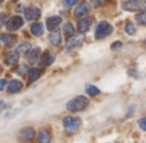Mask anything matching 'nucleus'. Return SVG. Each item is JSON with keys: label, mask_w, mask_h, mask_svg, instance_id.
<instances>
[{"label": "nucleus", "mask_w": 146, "mask_h": 143, "mask_svg": "<svg viewBox=\"0 0 146 143\" xmlns=\"http://www.w3.org/2000/svg\"><path fill=\"white\" fill-rule=\"evenodd\" d=\"M88 98L85 97V96H77L73 100H71L68 103H67V109L72 113H78V111L85 110L88 106Z\"/></svg>", "instance_id": "f257e3e1"}, {"label": "nucleus", "mask_w": 146, "mask_h": 143, "mask_svg": "<svg viewBox=\"0 0 146 143\" xmlns=\"http://www.w3.org/2000/svg\"><path fill=\"white\" fill-rule=\"evenodd\" d=\"M63 125L64 129L69 133H74L78 130V128L81 127V119L74 118V116H66L63 119Z\"/></svg>", "instance_id": "f03ea898"}, {"label": "nucleus", "mask_w": 146, "mask_h": 143, "mask_svg": "<svg viewBox=\"0 0 146 143\" xmlns=\"http://www.w3.org/2000/svg\"><path fill=\"white\" fill-rule=\"evenodd\" d=\"M111 32H113V27L108 22H100L96 27L95 37L98 40H101V38H105L106 36H109Z\"/></svg>", "instance_id": "7ed1b4c3"}, {"label": "nucleus", "mask_w": 146, "mask_h": 143, "mask_svg": "<svg viewBox=\"0 0 146 143\" xmlns=\"http://www.w3.org/2000/svg\"><path fill=\"white\" fill-rule=\"evenodd\" d=\"M144 5V0H127V1L122 3V9L128 10V12H135V10L141 9Z\"/></svg>", "instance_id": "20e7f679"}, {"label": "nucleus", "mask_w": 146, "mask_h": 143, "mask_svg": "<svg viewBox=\"0 0 146 143\" xmlns=\"http://www.w3.org/2000/svg\"><path fill=\"white\" fill-rule=\"evenodd\" d=\"M23 23H25L23 18H21L19 15H14V17H12L7 22V27H8V30L9 31H17V30H19V28L22 27Z\"/></svg>", "instance_id": "39448f33"}, {"label": "nucleus", "mask_w": 146, "mask_h": 143, "mask_svg": "<svg viewBox=\"0 0 146 143\" xmlns=\"http://www.w3.org/2000/svg\"><path fill=\"white\" fill-rule=\"evenodd\" d=\"M54 59H55V56H54L53 53H50V51H45V53L38 58V65L42 67V68L44 67H49L50 64H53Z\"/></svg>", "instance_id": "423d86ee"}, {"label": "nucleus", "mask_w": 146, "mask_h": 143, "mask_svg": "<svg viewBox=\"0 0 146 143\" xmlns=\"http://www.w3.org/2000/svg\"><path fill=\"white\" fill-rule=\"evenodd\" d=\"M25 15H26V19H28V20L38 19L41 15V10L37 7H28L25 10Z\"/></svg>", "instance_id": "0eeeda50"}, {"label": "nucleus", "mask_w": 146, "mask_h": 143, "mask_svg": "<svg viewBox=\"0 0 146 143\" xmlns=\"http://www.w3.org/2000/svg\"><path fill=\"white\" fill-rule=\"evenodd\" d=\"M90 9H91L90 4H88V3H86V1H83V3H81L77 8H76L74 12H73V14H74V17L80 18V17H83V15L87 14V13L90 12Z\"/></svg>", "instance_id": "6e6552de"}, {"label": "nucleus", "mask_w": 146, "mask_h": 143, "mask_svg": "<svg viewBox=\"0 0 146 143\" xmlns=\"http://www.w3.org/2000/svg\"><path fill=\"white\" fill-rule=\"evenodd\" d=\"M82 40H83V36L82 35H78V36L73 35L72 37L68 38V42H67V49H68V50H72V49L80 47V46L82 45Z\"/></svg>", "instance_id": "1a4fd4ad"}, {"label": "nucleus", "mask_w": 146, "mask_h": 143, "mask_svg": "<svg viewBox=\"0 0 146 143\" xmlns=\"http://www.w3.org/2000/svg\"><path fill=\"white\" fill-rule=\"evenodd\" d=\"M91 24H92V19H91L90 17H86V18H82V19L78 20L77 27H78V30H80L81 33H85L90 30Z\"/></svg>", "instance_id": "9d476101"}, {"label": "nucleus", "mask_w": 146, "mask_h": 143, "mask_svg": "<svg viewBox=\"0 0 146 143\" xmlns=\"http://www.w3.org/2000/svg\"><path fill=\"white\" fill-rule=\"evenodd\" d=\"M60 23H62L60 17H50V18H48V20H46V26H48L49 31H51V32L55 31Z\"/></svg>", "instance_id": "9b49d317"}, {"label": "nucleus", "mask_w": 146, "mask_h": 143, "mask_svg": "<svg viewBox=\"0 0 146 143\" xmlns=\"http://www.w3.org/2000/svg\"><path fill=\"white\" fill-rule=\"evenodd\" d=\"M38 54H40V50H38V49H32V50H30V49H28L27 54H26V58H27L28 63H30V64H35L36 61L38 60Z\"/></svg>", "instance_id": "f8f14e48"}, {"label": "nucleus", "mask_w": 146, "mask_h": 143, "mask_svg": "<svg viewBox=\"0 0 146 143\" xmlns=\"http://www.w3.org/2000/svg\"><path fill=\"white\" fill-rule=\"evenodd\" d=\"M21 90H22V83L15 79L12 80V82L8 84V88H7L8 93H17V92H19Z\"/></svg>", "instance_id": "ddd939ff"}, {"label": "nucleus", "mask_w": 146, "mask_h": 143, "mask_svg": "<svg viewBox=\"0 0 146 143\" xmlns=\"http://www.w3.org/2000/svg\"><path fill=\"white\" fill-rule=\"evenodd\" d=\"M19 137H21V139H22V141H25V142H28V141H31V139H32L33 137H35V130H33L32 128L23 129V130L21 132Z\"/></svg>", "instance_id": "4468645a"}, {"label": "nucleus", "mask_w": 146, "mask_h": 143, "mask_svg": "<svg viewBox=\"0 0 146 143\" xmlns=\"http://www.w3.org/2000/svg\"><path fill=\"white\" fill-rule=\"evenodd\" d=\"M31 33L35 36H41L44 33V26L38 22L33 23V24L31 26Z\"/></svg>", "instance_id": "2eb2a0df"}, {"label": "nucleus", "mask_w": 146, "mask_h": 143, "mask_svg": "<svg viewBox=\"0 0 146 143\" xmlns=\"http://www.w3.org/2000/svg\"><path fill=\"white\" fill-rule=\"evenodd\" d=\"M50 42L53 43L54 46H59L62 43V35L60 32H56V31H53V33L50 35Z\"/></svg>", "instance_id": "dca6fc26"}, {"label": "nucleus", "mask_w": 146, "mask_h": 143, "mask_svg": "<svg viewBox=\"0 0 146 143\" xmlns=\"http://www.w3.org/2000/svg\"><path fill=\"white\" fill-rule=\"evenodd\" d=\"M0 40H1L5 45H12L15 41V36L9 35V33H1V35H0Z\"/></svg>", "instance_id": "f3484780"}, {"label": "nucleus", "mask_w": 146, "mask_h": 143, "mask_svg": "<svg viewBox=\"0 0 146 143\" xmlns=\"http://www.w3.org/2000/svg\"><path fill=\"white\" fill-rule=\"evenodd\" d=\"M28 75H30V82H36V80L40 78L41 71H40V69L32 68V69H30V71H28Z\"/></svg>", "instance_id": "a211bd4d"}, {"label": "nucleus", "mask_w": 146, "mask_h": 143, "mask_svg": "<svg viewBox=\"0 0 146 143\" xmlns=\"http://www.w3.org/2000/svg\"><path fill=\"white\" fill-rule=\"evenodd\" d=\"M50 139H51V136L48 130H41L40 132V134H38V142L48 143V142H50Z\"/></svg>", "instance_id": "6ab92c4d"}, {"label": "nucleus", "mask_w": 146, "mask_h": 143, "mask_svg": "<svg viewBox=\"0 0 146 143\" xmlns=\"http://www.w3.org/2000/svg\"><path fill=\"white\" fill-rule=\"evenodd\" d=\"M5 61H7L8 65H14V64H17L18 61V54H10V55H8L7 58H5Z\"/></svg>", "instance_id": "aec40b11"}, {"label": "nucleus", "mask_w": 146, "mask_h": 143, "mask_svg": "<svg viewBox=\"0 0 146 143\" xmlns=\"http://www.w3.org/2000/svg\"><path fill=\"white\" fill-rule=\"evenodd\" d=\"M63 30H64V35H66L68 38L74 35V28H73V26L71 24V23H67V24L64 26Z\"/></svg>", "instance_id": "412c9836"}, {"label": "nucleus", "mask_w": 146, "mask_h": 143, "mask_svg": "<svg viewBox=\"0 0 146 143\" xmlns=\"http://www.w3.org/2000/svg\"><path fill=\"white\" fill-rule=\"evenodd\" d=\"M124 31H126L127 35H135V33H136V26L131 22H127L126 27H124Z\"/></svg>", "instance_id": "4be33fe9"}, {"label": "nucleus", "mask_w": 146, "mask_h": 143, "mask_svg": "<svg viewBox=\"0 0 146 143\" xmlns=\"http://www.w3.org/2000/svg\"><path fill=\"white\" fill-rule=\"evenodd\" d=\"M136 19H137V22H139L141 26H146V10L139 13V14L136 15Z\"/></svg>", "instance_id": "5701e85b"}, {"label": "nucleus", "mask_w": 146, "mask_h": 143, "mask_svg": "<svg viewBox=\"0 0 146 143\" xmlns=\"http://www.w3.org/2000/svg\"><path fill=\"white\" fill-rule=\"evenodd\" d=\"M86 91H87V93L91 96H98L99 93H100L99 88L95 87V86H87V87H86Z\"/></svg>", "instance_id": "b1692460"}, {"label": "nucleus", "mask_w": 146, "mask_h": 143, "mask_svg": "<svg viewBox=\"0 0 146 143\" xmlns=\"http://www.w3.org/2000/svg\"><path fill=\"white\" fill-rule=\"evenodd\" d=\"M26 49H30V45H28V43H23V45L18 46V49H17V54H18V55L23 54V53L26 51Z\"/></svg>", "instance_id": "393cba45"}, {"label": "nucleus", "mask_w": 146, "mask_h": 143, "mask_svg": "<svg viewBox=\"0 0 146 143\" xmlns=\"http://www.w3.org/2000/svg\"><path fill=\"white\" fill-rule=\"evenodd\" d=\"M139 125H140V128H141L142 130L146 132V118L140 119V120H139Z\"/></svg>", "instance_id": "a878e982"}, {"label": "nucleus", "mask_w": 146, "mask_h": 143, "mask_svg": "<svg viewBox=\"0 0 146 143\" xmlns=\"http://www.w3.org/2000/svg\"><path fill=\"white\" fill-rule=\"evenodd\" d=\"M78 0H63V4L64 5H68V7H72V5L77 4Z\"/></svg>", "instance_id": "bb28decb"}, {"label": "nucleus", "mask_w": 146, "mask_h": 143, "mask_svg": "<svg viewBox=\"0 0 146 143\" xmlns=\"http://www.w3.org/2000/svg\"><path fill=\"white\" fill-rule=\"evenodd\" d=\"M122 46L121 42H114L113 45H111V50H117V49H119Z\"/></svg>", "instance_id": "cd10ccee"}, {"label": "nucleus", "mask_w": 146, "mask_h": 143, "mask_svg": "<svg viewBox=\"0 0 146 143\" xmlns=\"http://www.w3.org/2000/svg\"><path fill=\"white\" fill-rule=\"evenodd\" d=\"M5 19H7V15H5V14H0V26L5 22Z\"/></svg>", "instance_id": "c85d7f7f"}, {"label": "nucleus", "mask_w": 146, "mask_h": 143, "mask_svg": "<svg viewBox=\"0 0 146 143\" xmlns=\"http://www.w3.org/2000/svg\"><path fill=\"white\" fill-rule=\"evenodd\" d=\"M5 83H7V80H5V79H0V91H3V88H4Z\"/></svg>", "instance_id": "c756f323"}, {"label": "nucleus", "mask_w": 146, "mask_h": 143, "mask_svg": "<svg viewBox=\"0 0 146 143\" xmlns=\"http://www.w3.org/2000/svg\"><path fill=\"white\" fill-rule=\"evenodd\" d=\"M25 69H26V67H25V65H22V67H21V71L18 69L17 73H18V74H23V73H25Z\"/></svg>", "instance_id": "7c9ffc66"}, {"label": "nucleus", "mask_w": 146, "mask_h": 143, "mask_svg": "<svg viewBox=\"0 0 146 143\" xmlns=\"http://www.w3.org/2000/svg\"><path fill=\"white\" fill-rule=\"evenodd\" d=\"M96 1H98V5H103L106 0H96Z\"/></svg>", "instance_id": "2f4dec72"}, {"label": "nucleus", "mask_w": 146, "mask_h": 143, "mask_svg": "<svg viewBox=\"0 0 146 143\" xmlns=\"http://www.w3.org/2000/svg\"><path fill=\"white\" fill-rule=\"evenodd\" d=\"M1 72H3V67L0 65V73H1Z\"/></svg>", "instance_id": "473e14b6"}, {"label": "nucleus", "mask_w": 146, "mask_h": 143, "mask_svg": "<svg viewBox=\"0 0 146 143\" xmlns=\"http://www.w3.org/2000/svg\"><path fill=\"white\" fill-rule=\"evenodd\" d=\"M1 1H4V0H0V3H1Z\"/></svg>", "instance_id": "72a5a7b5"}, {"label": "nucleus", "mask_w": 146, "mask_h": 143, "mask_svg": "<svg viewBox=\"0 0 146 143\" xmlns=\"http://www.w3.org/2000/svg\"><path fill=\"white\" fill-rule=\"evenodd\" d=\"M145 43H146V41H145Z\"/></svg>", "instance_id": "f704fd0d"}]
</instances>
